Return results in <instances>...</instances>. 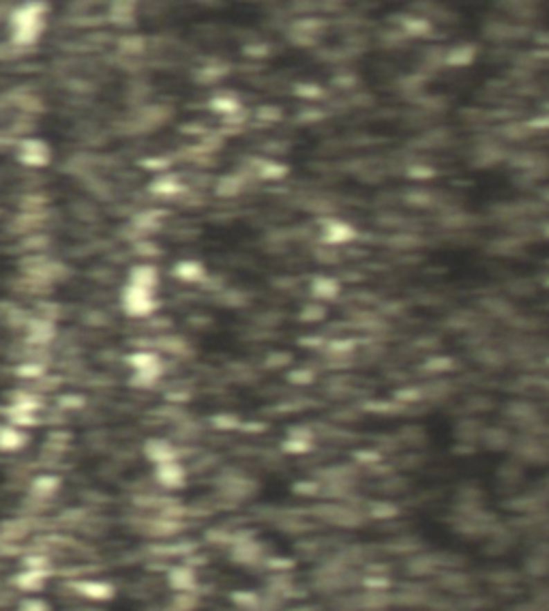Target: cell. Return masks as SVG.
I'll return each instance as SVG.
<instances>
[{"instance_id": "obj_24", "label": "cell", "mask_w": 549, "mask_h": 611, "mask_svg": "<svg viewBox=\"0 0 549 611\" xmlns=\"http://www.w3.org/2000/svg\"><path fill=\"white\" fill-rule=\"evenodd\" d=\"M326 316L324 307H320V304H309V307H305L303 311V320L307 322H316V320H322Z\"/></svg>"}, {"instance_id": "obj_28", "label": "cell", "mask_w": 549, "mask_h": 611, "mask_svg": "<svg viewBox=\"0 0 549 611\" xmlns=\"http://www.w3.org/2000/svg\"><path fill=\"white\" fill-rule=\"evenodd\" d=\"M155 249H157V247H155V245H150V243H142V245H138V251H140V253H146V255H157Z\"/></svg>"}, {"instance_id": "obj_21", "label": "cell", "mask_w": 549, "mask_h": 611, "mask_svg": "<svg viewBox=\"0 0 549 611\" xmlns=\"http://www.w3.org/2000/svg\"><path fill=\"white\" fill-rule=\"evenodd\" d=\"M408 176L414 179V181H427L433 176V170L429 165H421V163H414L408 167Z\"/></svg>"}, {"instance_id": "obj_3", "label": "cell", "mask_w": 549, "mask_h": 611, "mask_svg": "<svg viewBox=\"0 0 549 611\" xmlns=\"http://www.w3.org/2000/svg\"><path fill=\"white\" fill-rule=\"evenodd\" d=\"M123 307L129 316L134 318H144L148 313L155 311V296L152 290L140 288V286H129L123 292Z\"/></svg>"}, {"instance_id": "obj_10", "label": "cell", "mask_w": 549, "mask_h": 611, "mask_svg": "<svg viewBox=\"0 0 549 611\" xmlns=\"http://www.w3.org/2000/svg\"><path fill=\"white\" fill-rule=\"evenodd\" d=\"M144 453H146V457H148V459H150L152 464H155V466L177 459V450H174L172 444L165 442V440H150V442L146 444Z\"/></svg>"}, {"instance_id": "obj_7", "label": "cell", "mask_w": 549, "mask_h": 611, "mask_svg": "<svg viewBox=\"0 0 549 611\" xmlns=\"http://www.w3.org/2000/svg\"><path fill=\"white\" fill-rule=\"evenodd\" d=\"M354 236H357L354 228L343 224V221H328V226L322 232L324 243H328V245H345L352 241Z\"/></svg>"}, {"instance_id": "obj_20", "label": "cell", "mask_w": 549, "mask_h": 611, "mask_svg": "<svg viewBox=\"0 0 549 611\" xmlns=\"http://www.w3.org/2000/svg\"><path fill=\"white\" fill-rule=\"evenodd\" d=\"M17 611H52L43 599H24L17 605Z\"/></svg>"}, {"instance_id": "obj_22", "label": "cell", "mask_w": 549, "mask_h": 611, "mask_svg": "<svg viewBox=\"0 0 549 611\" xmlns=\"http://www.w3.org/2000/svg\"><path fill=\"white\" fill-rule=\"evenodd\" d=\"M431 202H433V198L427 191H410L408 193V204H412V206H429Z\"/></svg>"}, {"instance_id": "obj_15", "label": "cell", "mask_w": 549, "mask_h": 611, "mask_svg": "<svg viewBox=\"0 0 549 611\" xmlns=\"http://www.w3.org/2000/svg\"><path fill=\"white\" fill-rule=\"evenodd\" d=\"M28 339L33 343H48L54 339V324L52 322H43V320H35L28 329Z\"/></svg>"}, {"instance_id": "obj_31", "label": "cell", "mask_w": 549, "mask_h": 611, "mask_svg": "<svg viewBox=\"0 0 549 611\" xmlns=\"http://www.w3.org/2000/svg\"><path fill=\"white\" fill-rule=\"evenodd\" d=\"M545 286L549 288V277H545Z\"/></svg>"}, {"instance_id": "obj_18", "label": "cell", "mask_w": 549, "mask_h": 611, "mask_svg": "<svg viewBox=\"0 0 549 611\" xmlns=\"http://www.w3.org/2000/svg\"><path fill=\"white\" fill-rule=\"evenodd\" d=\"M33 489L39 495H52L58 489V478H54V476H39L37 481H35V485H33Z\"/></svg>"}, {"instance_id": "obj_17", "label": "cell", "mask_w": 549, "mask_h": 611, "mask_svg": "<svg viewBox=\"0 0 549 611\" xmlns=\"http://www.w3.org/2000/svg\"><path fill=\"white\" fill-rule=\"evenodd\" d=\"M174 275L183 281L193 283V281H200L204 277V266L200 264V262H181V264H177V268H174Z\"/></svg>"}, {"instance_id": "obj_2", "label": "cell", "mask_w": 549, "mask_h": 611, "mask_svg": "<svg viewBox=\"0 0 549 611\" xmlns=\"http://www.w3.org/2000/svg\"><path fill=\"white\" fill-rule=\"evenodd\" d=\"M129 365L134 367L136 382L144 384V386L155 384L161 378V371H163L161 358L155 352H136V354H131Z\"/></svg>"}, {"instance_id": "obj_25", "label": "cell", "mask_w": 549, "mask_h": 611, "mask_svg": "<svg viewBox=\"0 0 549 611\" xmlns=\"http://www.w3.org/2000/svg\"><path fill=\"white\" fill-rule=\"evenodd\" d=\"M213 107H215V110L222 112V114H230V112L236 110V101H234V99H224V97H219V99L213 101Z\"/></svg>"}, {"instance_id": "obj_5", "label": "cell", "mask_w": 549, "mask_h": 611, "mask_svg": "<svg viewBox=\"0 0 549 611\" xmlns=\"http://www.w3.org/2000/svg\"><path fill=\"white\" fill-rule=\"evenodd\" d=\"M19 161L26 165H46L50 161V148L46 142L39 140H26L24 144L19 146Z\"/></svg>"}, {"instance_id": "obj_6", "label": "cell", "mask_w": 549, "mask_h": 611, "mask_svg": "<svg viewBox=\"0 0 549 611\" xmlns=\"http://www.w3.org/2000/svg\"><path fill=\"white\" fill-rule=\"evenodd\" d=\"M28 435L17 425H0V453H17L26 446Z\"/></svg>"}, {"instance_id": "obj_23", "label": "cell", "mask_w": 549, "mask_h": 611, "mask_svg": "<svg viewBox=\"0 0 549 611\" xmlns=\"http://www.w3.org/2000/svg\"><path fill=\"white\" fill-rule=\"evenodd\" d=\"M157 193H165V195H172V193H177V191H181V185L177 183V179H161L155 187Z\"/></svg>"}, {"instance_id": "obj_19", "label": "cell", "mask_w": 549, "mask_h": 611, "mask_svg": "<svg viewBox=\"0 0 549 611\" xmlns=\"http://www.w3.org/2000/svg\"><path fill=\"white\" fill-rule=\"evenodd\" d=\"M240 189H243V183H240V179H236V176H226V179L219 181V185H217V191L222 195H234Z\"/></svg>"}, {"instance_id": "obj_9", "label": "cell", "mask_w": 549, "mask_h": 611, "mask_svg": "<svg viewBox=\"0 0 549 611\" xmlns=\"http://www.w3.org/2000/svg\"><path fill=\"white\" fill-rule=\"evenodd\" d=\"M168 581L177 592H193L197 585V577L189 566H177V569H172L168 575Z\"/></svg>"}, {"instance_id": "obj_12", "label": "cell", "mask_w": 549, "mask_h": 611, "mask_svg": "<svg viewBox=\"0 0 549 611\" xmlns=\"http://www.w3.org/2000/svg\"><path fill=\"white\" fill-rule=\"evenodd\" d=\"M43 581H46V575H43V571L39 569V566H28V569L24 573H19L15 577V583L19 590H26V592H37L41 590Z\"/></svg>"}, {"instance_id": "obj_8", "label": "cell", "mask_w": 549, "mask_h": 611, "mask_svg": "<svg viewBox=\"0 0 549 611\" xmlns=\"http://www.w3.org/2000/svg\"><path fill=\"white\" fill-rule=\"evenodd\" d=\"M474 56H476L474 46H470V43H457V46L444 52V64H449V67H468V64L474 62Z\"/></svg>"}, {"instance_id": "obj_29", "label": "cell", "mask_w": 549, "mask_h": 611, "mask_svg": "<svg viewBox=\"0 0 549 611\" xmlns=\"http://www.w3.org/2000/svg\"><path fill=\"white\" fill-rule=\"evenodd\" d=\"M537 43H541V46L549 48V33H543V35H539V37H537Z\"/></svg>"}, {"instance_id": "obj_27", "label": "cell", "mask_w": 549, "mask_h": 611, "mask_svg": "<svg viewBox=\"0 0 549 611\" xmlns=\"http://www.w3.org/2000/svg\"><path fill=\"white\" fill-rule=\"evenodd\" d=\"M451 365H453L451 358H444V356L427 361V369H431V371H449Z\"/></svg>"}, {"instance_id": "obj_14", "label": "cell", "mask_w": 549, "mask_h": 611, "mask_svg": "<svg viewBox=\"0 0 549 611\" xmlns=\"http://www.w3.org/2000/svg\"><path fill=\"white\" fill-rule=\"evenodd\" d=\"M157 271L152 266H136L134 271H131V286H140V288H146V290H155L157 286Z\"/></svg>"}, {"instance_id": "obj_4", "label": "cell", "mask_w": 549, "mask_h": 611, "mask_svg": "<svg viewBox=\"0 0 549 611\" xmlns=\"http://www.w3.org/2000/svg\"><path fill=\"white\" fill-rule=\"evenodd\" d=\"M155 478L159 481V485H163L165 489H179V487L185 485L187 472L179 464V459H174V462H165V464L155 466Z\"/></svg>"}, {"instance_id": "obj_13", "label": "cell", "mask_w": 549, "mask_h": 611, "mask_svg": "<svg viewBox=\"0 0 549 611\" xmlns=\"http://www.w3.org/2000/svg\"><path fill=\"white\" fill-rule=\"evenodd\" d=\"M80 592L91 601H107L114 594V587L107 581H82Z\"/></svg>"}, {"instance_id": "obj_16", "label": "cell", "mask_w": 549, "mask_h": 611, "mask_svg": "<svg viewBox=\"0 0 549 611\" xmlns=\"http://www.w3.org/2000/svg\"><path fill=\"white\" fill-rule=\"evenodd\" d=\"M402 28L406 35H412V37H427L431 33V21L425 19V17H404L402 21Z\"/></svg>"}, {"instance_id": "obj_11", "label": "cell", "mask_w": 549, "mask_h": 611, "mask_svg": "<svg viewBox=\"0 0 549 611\" xmlns=\"http://www.w3.org/2000/svg\"><path fill=\"white\" fill-rule=\"evenodd\" d=\"M341 292L339 281L333 277H316L312 283V294L320 300H333Z\"/></svg>"}, {"instance_id": "obj_26", "label": "cell", "mask_w": 549, "mask_h": 611, "mask_svg": "<svg viewBox=\"0 0 549 611\" xmlns=\"http://www.w3.org/2000/svg\"><path fill=\"white\" fill-rule=\"evenodd\" d=\"M262 176H267V179H279V176H283L285 174V167H281V165H275V163H264L262 165Z\"/></svg>"}, {"instance_id": "obj_1", "label": "cell", "mask_w": 549, "mask_h": 611, "mask_svg": "<svg viewBox=\"0 0 549 611\" xmlns=\"http://www.w3.org/2000/svg\"><path fill=\"white\" fill-rule=\"evenodd\" d=\"M43 5H24L13 11L11 15V28H13V41L19 46H30L35 43L43 30Z\"/></svg>"}, {"instance_id": "obj_30", "label": "cell", "mask_w": 549, "mask_h": 611, "mask_svg": "<svg viewBox=\"0 0 549 611\" xmlns=\"http://www.w3.org/2000/svg\"><path fill=\"white\" fill-rule=\"evenodd\" d=\"M543 230H545V232H543V234H545V236H547V238H549V224H547V226H545V228H543Z\"/></svg>"}]
</instances>
